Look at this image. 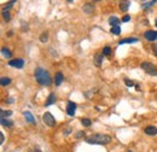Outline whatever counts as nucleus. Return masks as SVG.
Returning <instances> with one entry per match:
<instances>
[{
    "mask_svg": "<svg viewBox=\"0 0 157 152\" xmlns=\"http://www.w3.org/2000/svg\"><path fill=\"white\" fill-rule=\"evenodd\" d=\"M34 75H35V80L39 85L41 86H49L51 85V76L49 74V71H46L45 69L43 68H38L35 69V73H34Z\"/></svg>",
    "mask_w": 157,
    "mask_h": 152,
    "instance_id": "nucleus-1",
    "label": "nucleus"
},
{
    "mask_svg": "<svg viewBox=\"0 0 157 152\" xmlns=\"http://www.w3.org/2000/svg\"><path fill=\"white\" fill-rule=\"evenodd\" d=\"M86 141L93 145H106L111 142V136L108 134H92L86 138Z\"/></svg>",
    "mask_w": 157,
    "mask_h": 152,
    "instance_id": "nucleus-2",
    "label": "nucleus"
},
{
    "mask_svg": "<svg viewBox=\"0 0 157 152\" xmlns=\"http://www.w3.org/2000/svg\"><path fill=\"white\" fill-rule=\"evenodd\" d=\"M140 68L146 74H149V75H152V76L157 75V68H156V65H154L152 63H150V62H143Z\"/></svg>",
    "mask_w": 157,
    "mask_h": 152,
    "instance_id": "nucleus-3",
    "label": "nucleus"
},
{
    "mask_svg": "<svg viewBox=\"0 0 157 152\" xmlns=\"http://www.w3.org/2000/svg\"><path fill=\"white\" fill-rule=\"evenodd\" d=\"M43 121H44L45 124H47L49 127H56V124H57L56 120H54V117L52 116L51 112H45V114L43 115Z\"/></svg>",
    "mask_w": 157,
    "mask_h": 152,
    "instance_id": "nucleus-4",
    "label": "nucleus"
},
{
    "mask_svg": "<svg viewBox=\"0 0 157 152\" xmlns=\"http://www.w3.org/2000/svg\"><path fill=\"white\" fill-rule=\"evenodd\" d=\"M9 65L11 66H15L17 69H22L23 65H24V60L23 59H11L9 62Z\"/></svg>",
    "mask_w": 157,
    "mask_h": 152,
    "instance_id": "nucleus-5",
    "label": "nucleus"
},
{
    "mask_svg": "<svg viewBox=\"0 0 157 152\" xmlns=\"http://www.w3.org/2000/svg\"><path fill=\"white\" fill-rule=\"evenodd\" d=\"M76 104H75L74 101H69L67 105V112L69 116H74L75 115V111H76Z\"/></svg>",
    "mask_w": 157,
    "mask_h": 152,
    "instance_id": "nucleus-6",
    "label": "nucleus"
},
{
    "mask_svg": "<svg viewBox=\"0 0 157 152\" xmlns=\"http://www.w3.org/2000/svg\"><path fill=\"white\" fill-rule=\"evenodd\" d=\"M144 36H145L146 40H149V41H155V40H157V31H154V30L145 31V33H144Z\"/></svg>",
    "mask_w": 157,
    "mask_h": 152,
    "instance_id": "nucleus-7",
    "label": "nucleus"
},
{
    "mask_svg": "<svg viewBox=\"0 0 157 152\" xmlns=\"http://www.w3.org/2000/svg\"><path fill=\"white\" fill-rule=\"evenodd\" d=\"M129 5H131V1H129V0H120L119 8H120L121 11H127Z\"/></svg>",
    "mask_w": 157,
    "mask_h": 152,
    "instance_id": "nucleus-8",
    "label": "nucleus"
},
{
    "mask_svg": "<svg viewBox=\"0 0 157 152\" xmlns=\"http://www.w3.org/2000/svg\"><path fill=\"white\" fill-rule=\"evenodd\" d=\"M139 39H136V38H126V39H122L119 41V44L120 45H123V44H135V42H138Z\"/></svg>",
    "mask_w": 157,
    "mask_h": 152,
    "instance_id": "nucleus-9",
    "label": "nucleus"
},
{
    "mask_svg": "<svg viewBox=\"0 0 157 152\" xmlns=\"http://www.w3.org/2000/svg\"><path fill=\"white\" fill-rule=\"evenodd\" d=\"M103 57H104V54L103 53H97L94 56V64L97 65V66H100L101 63H103Z\"/></svg>",
    "mask_w": 157,
    "mask_h": 152,
    "instance_id": "nucleus-10",
    "label": "nucleus"
},
{
    "mask_svg": "<svg viewBox=\"0 0 157 152\" xmlns=\"http://www.w3.org/2000/svg\"><path fill=\"white\" fill-rule=\"evenodd\" d=\"M56 100H57L56 95H54L53 93H51V94L49 95V98H47V100H46V103H45V105H46V106H50V105L54 104V103H56Z\"/></svg>",
    "mask_w": 157,
    "mask_h": 152,
    "instance_id": "nucleus-11",
    "label": "nucleus"
},
{
    "mask_svg": "<svg viewBox=\"0 0 157 152\" xmlns=\"http://www.w3.org/2000/svg\"><path fill=\"white\" fill-rule=\"evenodd\" d=\"M145 133L147 135H156L157 134V128L154 127V126H149L145 128Z\"/></svg>",
    "mask_w": 157,
    "mask_h": 152,
    "instance_id": "nucleus-12",
    "label": "nucleus"
},
{
    "mask_svg": "<svg viewBox=\"0 0 157 152\" xmlns=\"http://www.w3.org/2000/svg\"><path fill=\"white\" fill-rule=\"evenodd\" d=\"M63 74L62 73H57L56 74V76H54V84H56L57 86H59L60 84H62L63 82Z\"/></svg>",
    "mask_w": 157,
    "mask_h": 152,
    "instance_id": "nucleus-13",
    "label": "nucleus"
},
{
    "mask_svg": "<svg viewBox=\"0 0 157 152\" xmlns=\"http://www.w3.org/2000/svg\"><path fill=\"white\" fill-rule=\"evenodd\" d=\"M23 116L25 117L27 122H29V123H35V118H34L33 115H32L29 111H24V112H23Z\"/></svg>",
    "mask_w": 157,
    "mask_h": 152,
    "instance_id": "nucleus-14",
    "label": "nucleus"
},
{
    "mask_svg": "<svg viewBox=\"0 0 157 152\" xmlns=\"http://www.w3.org/2000/svg\"><path fill=\"white\" fill-rule=\"evenodd\" d=\"M82 10H84L86 13H92V12L94 11V8H93L92 4H85L84 8H82Z\"/></svg>",
    "mask_w": 157,
    "mask_h": 152,
    "instance_id": "nucleus-15",
    "label": "nucleus"
},
{
    "mask_svg": "<svg viewBox=\"0 0 157 152\" xmlns=\"http://www.w3.org/2000/svg\"><path fill=\"white\" fill-rule=\"evenodd\" d=\"M1 126H3V127L11 128V127L13 126V122H12V121H9V120H5V117H1Z\"/></svg>",
    "mask_w": 157,
    "mask_h": 152,
    "instance_id": "nucleus-16",
    "label": "nucleus"
},
{
    "mask_svg": "<svg viewBox=\"0 0 157 152\" xmlns=\"http://www.w3.org/2000/svg\"><path fill=\"white\" fill-rule=\"evenodd\" d=\"M120 22H121V21H120L117 17H110V19H109V23H110L111 27H114V25H119Z\"/></svg>",
    "mask_w": 157,
    "mask_h": 152,
    "instance_id": "nucleus-17",
    "label": "nucleus"
},
{
    "mask_svg": "<svg viewBox=\"0 0 157 152\" xmlns=\"http://www.w3.org/2000/svg\"><path fill=\"white\" fill-rule=\"evenodd\" d=\"M1 52H3V54H4L6 58H11L12 57V53L10 52V50H9L8 47H3L1 48Z\"/></svg>",
    "mask_w": 157,
    "mask_h": 152,
    "instance_id": "nucleus-18",
    "label": "nucleus"
},
{
    "mask_svg": "<svg viewBox=\"0 0 157 152\" xmlns=\"http://www.w3.org/2000/svg\"><path fill=\"white\" fill-rule=\"evenodd\" d=\"M110 31H111V33L114 34V35H120V33H121V29H120V27H119V25H114V27H111Z\"/></svg>",
    "mask_w": 157,
    "mask_h": 152,
    "instance_id": "nucleus-19",
    "label": "nucleus"
},
{
    "mask_svg": "<svg viewBox=\"0 0 157 152\" xmlns=\"http://www.w3.org/2000/svg\"><path fill=\"white\" fill-rule=\"evenodd\" d=\"M0 84H1V86H8L11 84V79L9 77H1L0 79Z\"/></svg>",
    "mask_w": 157,
    "mask_h": 152,
    "instance_id": "nucleus-20",
    "label": "nucleus"
},
{
    "mask_svg": "<svg viewBox=\"0 0 157 152\" xmlns=\"http://www.w3.org/2000/svg\"><path fill=\"white\" fill-rule=\"evenodd\" d=\"M3 17H4V19H5V22H10L11 16H10L9 11H4V10H3Z\"/></svg>",
    "mask_w": 157,
    "mask_h": 152,
    "instance_id": "nucleus-21",
    "label": "nucleus"
},
{
    "mask_svg": "<svg viewBox=\"0 0 157 152\" xmlns=\"http://www.w3.org/2000/svg\"><path fill=\"white\" fill-rule=\"evenodd\" d=\"M16 1H17V0H10V3H9L8 5H6V6H5V8H4L3 10H4V11H9V9H11V8H12V5L15 4Z\"/></svg>",
    "mask_w": 157,
    "mask_h": 152,
    "instance_id": "nucleus-22",
    "label": "nucleus"
},
{
    "mask_svg": "<svg viewBox=\"0 0 157 152\" xmlns=\"http://www.w3.org/2000/svg\"><path fill=\"white\" fill-rule=\"evenodd\" d=\"M110 53H111V48L109 46L103 48V54H104V56H110Z\"/></svg>",
    "mask_w": 157,
    "mask_h": 152,
    "instance_id": "nucleus-23",
    "label": "nucleus"
},
{
    "mask_svg": "<svg viewBox=\"0 0 157 152\" xmlns=\"http://www.w3.org/2000/svg\"><path fill=\"white\" fill-rule=\"evenodd\" d=\"M81 123L84 124L85 127H90L91 124H92V122H91V120H88V118H85V120H82L81 121Z\"/></svg>",
    "mask_w": 157,
    "mask_h": 152,
    "instance_id": "nucleus-24",
    "label": "nucleus"
},
{
    "mask_svg": "<svg viewBox=\"0 0 157 152\" xmlns=\"http://www.w3.org/2000/svg\"><path fill=\"white\" fill-rule=\"evenodd\" d=\"M157 3V0H151L150 3H147V4H143V8H147V6H152V5H155Z\"/></svg>",
    "mask_w": 157,
    "mask_h": 152,
    "instance_id": "nucleus-25",
    "label": "nucleus"
},
{
    "mask_svg": "<svg viewBox=\"0 0 157 152\" xmlns=\"http://www.w3.org/2000/svg\"><path fill=\"white\" fill-rule=\"evenodd\" d=\"M47 39H49V35H47V34H41V36H40V40H41L43 42H46Z\"/></svg>",
    "mask_w": 157,
    "mask_h": 152,
    "instance_id": "nucleus-26",
    "label": "nucleus"
},
{
    "mask_svg": "<svg viewBox=\"0 0 157 152\" xmlns=\"http://www.w3.org/2000/svg\"><path fill=\"white\" fill-rule=\"evenodd\" d=\"M125 84H126L128 87H133V86H134V82H133V81H129L128 79L125 80Z\"/></svg>",
    "mask_w": 157,
    "mask_h": 152,
    "instance_id": "nucleus-27",
    "label": "nucleus"
},
{
    "mask_svg": "<svg viewBox=\"0 0 157 152\" xmlns=\"http://www.w3.org/2000/svg\"><path fill=\"white\" fill-rule=\"evenodd\" d=\"M12 111H3L1 110V117H6V116H11Z\"/></svg>",
    "mask_w": 157,
    "mask_h": 152,
    "instance_id": "nucleus-28",
    "label": "nucleus"
},
{
    "mask_svg": "<svg viewBox=\"0 0 157 152\" xmlns=\"http://www.w3.org/2000/svg\"><path fill=\"white\" fill-rule=\"evenodd\" d=\"M152 52H154V54L157 57V44H154L152 45Z\"/></svg>",
    "mask_w": 157,
    "mask_h": 152,
    "instance_id": "nucleus-29",
    "label": "nucleus"
},
{
    "mask_svg": "<svg viewBox=\"0 0 157 152\" xmlns=\"http://www.w3.org/2000/svg\"><path fill=\"white\" fill-rule=\"evenodd\" d=\"M129 19H131V17H129L128 15H126L123 18H122V22H123V23H127V22H129Z\"/></svg>",
    "mask_w": 157,
    "mask_h": 152,
    "instance_id": "nucleus-30",
    "label": "nucleus"
},
{
    "mask_svg": "<svg viewBox=\"0 0 157 152\" xmlns=\"http://www.w3.org/2000/svg\"><path fill=\"white\" fill-rule=\"evenodd\" d=\"M82 135H85V133H84V132H79V133H76V138H77V139H79V138H81Z\"/></svg>",
    "mask_w": 157,
    "mask_h": 152,
    "instance_id": "nucleus-31",
    "label": "nucleus"
},
{
    "mask_svg": "<svg viewBox=\"0 0 157 152\" xmlns=\"http://www.w3.org/2000/svg\"><path fill=\"white\" fill-rule=\"evenodd\" d=\"M0 142H1V144L4 142V134L3 133H0Z\"/></svg>",
    "mask_w": 157,
    "mask_h": 152,
    "instance_id": "nucleus-32",
    "label": "nucleus"
},
{
    "mask_svg": "<svg viewBox=\"0 0 157 152\" xmlns=\"http://www.w3.org/2000/svg\"><path fill=\"white\" fill-rule=\"evenodd\" d=\"M71 132V128H68L67 130H65V132H64V135H68V134H69Z\"/></svg>",
    "mask_w": 157,
    "mask_h": 152,
    "instance_id": "nucleus-33",
    "label": "nucleus"
},
{
    "mask_svg": "<svg viewBox=\"0 0 157 152\" xmlns=\"http://www.w3.org/2000/svg\"><path fill=\"white\" fill-rule=\"evenodd\" d=\"M8 103H9V104H11V103H13V99H8Z\"/></svg>",
    "mask_w": 157,
    "mask_h": 152,
    "instance_id": "nucleus-34",
    "label": "nucleus"
},
{
    "mask_svg": "<svg viewBox=\"0 0 157 152\" xmlns=\"http://www.w3.org/2000/svg\"><path fill=\"white\" fill-rule=\"evenodd\" d=\"M34 152H41V151H40L39 149H35V151H34Z\"/></svg>",
    "mask_w": 157,
    "mask_h": 152,
    "instance_id": "nucleus-35",
    "label": "nucleus"
},
{
    "mask_svg": "<svg viewBox=\"0 0 157 152\" xmlns=\"http://www.w3.org/2000/svg\"><path fill=\"white\" fill-rule=\"evenodd\" d=\"M67 1H68V3H73V1H74V0H67Z\"/></svg>",
    "mask_w": 157,
    "mask_h": 152,
    "instance_id": "nucleus-36",
    "label": "nucleus"
},
{
    "mask_svg": "<svg viewBox=\"0 0 157 152\" xmlns=\"http://www.w3.org/2000/svg\"><path fill=\"white\" fill-rule=\"evenodd\" d=\"M155 24H156V27H157V18H156V21H155Z\"/></svg>",
    "mask_w": 157,
    "mask_h": 152,
    "instance_id": "nucleus-37",
    "label": "nucleus"
},
{
    "mask_svg": "<svg viewBox=\"0 0 157 152\" xmlns=\"http://www.w3.org/2000/svg\"><path fill=\"white\" fill-rule=\"evenodd\" d=\"M127 152H133V151H131V150H128V151H127Z\"/></svg>",
    "mask_w": 157,
    "mask_h": 152,
    "instance_id": "nucleus-38",
    "label": "nucleus"
},
{
    "mask_svg": "<svg viewBox=\"0 0 157 152\" xmlns=\"http://www.w3.org/2000/svg\"><path fill=\"white\" fill-rule=\"evenodd\" d=\"M141 1H145V0H141Z\"/></svg>",
    "mask_w": 157,
    "mask_h": 152,
    "instance_id": "nucleus-39",
    "label": "nucleus"
},
{
    "mask_svg": "<svg viewBox=\"0 0 157 152\" xmlns=\"http://www.w3.org/2000/svg\"><path fill=\"white\" fill-rule=\"evenodd\" d=\"M156 98H157V94H156Z\"/></svg>",
    "mask_w": 157,
    "mask_h": 152,
    "instance_id": "nucleus-40",
    "label": "nucleus"
}]
</instances>
